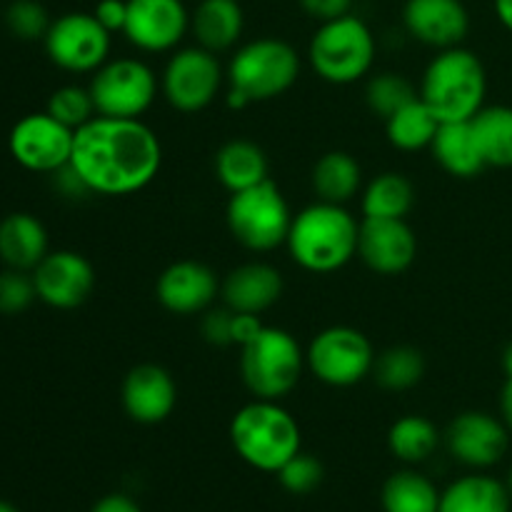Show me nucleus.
I'll return each instance as SVG.
<instances>
[{
  "instance_id": "f257e3e1",
  "label": "nucleus",
  "mask_w": 512,
  "mask_h": 512,
  "mask_svg": "<svg viewBox=\"0 0 512 512\" xmlns=\"http://www.w3.org/2000/svg\"><path fill=\"white\" fill-rule=\"evenodd\" d=\"M163 163L160 140L140 118L95 115L75 130L70 168L88 193L133 195L148 188Z\"/></svg>"
},
{
  "instance_id": "f03ea898",
  "label": "nucleus",
  "mask_w": 512,
  "mask_h": 512,
  "mask_svg": "<svg viewBox=\"0 0 512 512\" xmlns=\"http://www.w3.org/2000/svg\"><path fill=\"white\" fill-rule=\"evenodd\" d=\"M360 223L345 205H308L293 218L288 235L290 258L308 273H335L358 255Z\"/></svg>"
},
{
  "instance_id": "7ed1b4c3",
  "label": "nucleus",
  "mask_w": 512,
  "mask_h": 512,
  "mask_svg": "<svg viewBox=\"0 0 512 512\" xmlns=\"http://www.w3.org/2000/svg\"><path fill=\"white\" fill-rule=\"evenodd\" d=\"M488 78L473 50H440L425 68L420 100L433 110L440 123H465L485 108Z\"/></svg>"
},
{
  "instance_id": "20e7f679",
  "label": "nucleus",
  "mask_w": 512,
  "mask_h": 512,
  "mask_svg": "<svg viewBox=\"0 0 512 512\" xmlns=\"http://www.w3.org/2000/svg\"><path fill=\"white\" fill-rule=\"evenodd\" d=\"M230 443L240 460L263 473H278L300 453V425L280 400H258L235 413L230 423Z\"/></svg>"
},
{
  "instance_id": "39448f33",
  "label": "nucleus",
  "mask_w": 512,
  "mask_h": 512,
  "mask_svg": "<svg viewBox=\"0 0 512 512\" xmlns=\"http://www.w3.org/2000/svg\"><path fill=\"white\" fill-rule=\"evenodd\" d=\"M305 360L298 340L283 328L263 325L248 345L240 348V375L258 400H283L295 390L303 375Z\"/></svg>"
},
{
  "instance_id": "423d86ee",
  "label": "nucleus",
  "mask_w": 512,
  "mask_h": 512,
  "mask_svg": "<svg viewBox=\"0 0 512 512\" xmlns=\"http://www.w3.org/2000/svg\"><path fill=\"white\" fill-rule=\"evenodd\" d=\"M315 73L333 85L358 83L373 70L375 35L355 15L320 23L308 48Z\"/></svg>"
},
{
  "instance_id": "0eeeda50",
  "label": "nucleus",
  "mask_w": 512,
  "mask_h": 512,
  "mask_svg": "<svg viewBox=\"0 0 512 512\" xmlns=\"http://www.w3.org/2000/svg\"><path fill=\"white\" fill-rule=\"evenodd\" d=\"M293 218L288 200L273 180L233 193L225 210L230 235L253 253H270L288 243Z\"/></svg>"
},
{
  "instance_id": "6e6552de",
  "label": "nucleus",
  "mask_w": 512,
  "mask_h": 512,
  "mask_svg": "<svg viewBox=\"0 0 512 512\" xmlns=\"http://www.w3.org/2000/svg\"><path fill=\"white\" fill-rule=\"evenodd\" d=\"M300 75L295 48L278 38H260L238 48L228 65L230 90H238L250 103H263L288 93Z\"/></svg>"
},
{
  "instance_id": "1a4fd4ad",
  "label": "nucleus",
  "mask_w": 512,
  "mask_h": 512,
  "mask_svg": "<svg viewBox=\"0 0 512 512\" xmlns=\"http://www.w3.org/2000/svg\"><path fill=\"white\" fill-rule=\"evenodd\" d=\"M375 350L360 330L335 325L313 338L305 360L320 383L330 388H350L363 383L375 368Z\"/></svg>"
},
{
  "instance_id": "9d476101",
  "label": "nucleus",
  "mask_w": 512,
  "mask_h": 512,
  "mask_svg": "<svg viewBox=\"0 0 512 512\" xmlns=\"http://www.w3.org/2000/svg\"><path fill=\"white\" fill-rule=\"evenodd\" d=\"M95 113L105 118H140L158 95V78L138 58L108 60L90 80Z\"/></svg>"
},
{
  "instance_id": "9b49d317",
  "label": "nucleus",
  "mask_w": 512,
  "mask_h": 512,
  "mask_svg": "<svg viewBox=\"0 0 512 512\" xmlns=\"http://www.w3.org/2000/svg\"><path fill=\"white\" fill-rule=\"evenodd\" d=\"M45 53L68 73H95L108 63L110 33L93 13H65L50 23Z\"/></svg>"
},
{
  "instance_id": "f8f14e48",
  "label": "nucleus",
  "mask_w": 512,
  "mask_h": 512,
  "mask_svg": "<svg viewBox=\"0 0 512 512\" xmlns=\"http://www.w3.org/2000/svg\"><path fill=\"white\" fill-rule=\"evenodd\" d=\"M75 143V130L55 120L53 115L30 113L13 125L8 135V148L15 163L33 173H58L70 163Z\"/></svg>"
},
{
  "instance_id": "ddd939ff",
  "label": "nucleus",
  "mask_w": 512,
  "mask_h": 512,
  "mask_svg": "<svg viewBox=\"0 0 512 512\" xmlns=\"http://www.w3.org/2000/svg\"><path fill=\"white\" fill-rule=\"evenodd\" d=\"M223 85V68L215 53L205 48H183L168 60L160 78L165 100L180 113L208 108Z\"/></svg>"
},
{
  "instance_id": "4468645a",
  "label": "nucleus",
  "mask_w": 512,
  "mask_h": 512,
  "mask_svg": "<svg viewBox=\"0 0 512 512\" xmlns=\"http://www.w3.org/2000/svg\"><path fill=\"white\" fill-rule=\"evenodd\" d=\"M30 275L40 303L55 310L80 308L95 290L93 265L75 250H53Z\"/></svg>"
},
{
  "instance_id": "2eb2a0df",
  "label": "nucleus",
  "mask_w": 512,
  "mask_h": 512,
  "mask_svg": "<svg viewBox=\"0 0 512 512\" xmlns=\"http://www.w3.org/2000/svg\"><path fill=\"white\" fill-rule=\"evenodd\" d=\"M190 30L183 0H128L123 35L145 53L173 50Z\"/></svg>"
},
{
  "instance_id": "dca6fc26",
  "label": "nucleus",
  "mask_w": 512,
  "mask_h": 512,
  "mask_svg": "<svg viewBox=\"0 0 512 512\" xmlns=\"http://www.w3.org/2000/svg\"><path fill=\"white\" fill-rule=\"evenodd\" d=\"M358 255L373 273L400 275L415 263L418 238L403 218H363Z\"/></svg>"
},
{
  "instance_id": "f3484780",
  "label": "nucleus",
  "mask_w": 512,
  "mask_h": 512,
  "mask_svg": "<svg viewBox=\"0 0 512 512\" xmlns=\"http://www.w3.org/2000/svg\"><path fill=\"white\" fill-rule=\"evenodd\" d=\"M448 450L455 460L475 470L493 468L508 453V425L480 410L460 413L448 428Z\"/></svg>"
},
{
  "instance_id": "a211bd4d",
  "label": "nucleus",
  "mask_w": 512,
  "mask_h": 512,
  "mask_svg": "<svg viewBox=\"0 0 512 512\" xmlns=\"http://www.w3.org/2000/svg\"><path fill=\"white\" fill-rule=\"evenodd\" d=\"M120 398L130 420L140 425H158L173 415L178 405V385L165 368L143 363L125 375Z\"/></svg>"
},
{
  "instance_id": "6ab92c4d",
  "label": "nucleus",
  "mask_w": 512,
  "mask_h": 512,
  "mask_svg": "<svg viewBox=\"0 0 512 512\" xmlns=\"http://www.w3.org/2000/svg\"><path fill=\"white\" fill-rule=\"evenodd\" d=\"M218 275L198 260H180L160 273L155 295L173 315H198L213 305L218 295Z\"/></svg>"
},
{
  "instance_id": "aec40b11",
  "label": "nucleus",
  "mask_w": 512,
  "mask_h": 512,
  "mask_svg": "<svg viewBox=\"0 0 512 512\" xmlns=\"http://www.w3.org/2000/svg\"><path fill=\"white\" fill-rule=\"evenodd\" d=\"M408 33L430 48H458L470 30L463 0H408L403 10Z\"/></svg>"
},
{
  "instance_id": "412c9836",
  "label": "nucleus",
  "mask_w": 512,
  "mask_h": 512,
  "mask_svg": "<svg viewBox=\"0 0 512 512\" xmlns=\"http://www.w3.org/2000/svg\"><path fill=\"white\" fill-rule=\"evenodd\" d=\"M225 308L235 313L260 315L273 308L283 295V275L268 263H245L220 285Z\"/></svg>"
},
{
  "instance_id": "4be33fe9",
  "label": "nucleus",
  "mask_w": 512,
  "mask_h": 512,
  "mask_svg": "<svg viewBox=\"0 0 512 512\" xmlns=\"http://www.w3.org/2000/svg\"><path fill=\"white\" fill-rule=\"evenodd\" d=\"M48 253V230L35 215L10 213L0 220V260L5 268L33 273Z\"/></svg>"
},
{
  "instance_id": "5701e85b",
  "label": "nucleus",
  "mask_w": 512,
  "mask_h": 512,
  "mask_svg": "<svg viewBox=\"0 0 512 512\" xmlns=\"http://www.w3.org/2000/svg\"><path fill=\"white\" fill-rule=\"evenodd\" d=\"M243 25L245 18L238 0H200L190 15V30L198 45L215 55L238 43Z\"/></svg>"
},
{
  "instance_id": "b1692460",
  "label": "nucleus",
  "mask_w": 512,
  "mask_h": 512,
  "mask_svg": "<svg viewBox=\"0 0 512 512\" xmlns=\"http://www.w3.org/2000/svg\"><path fill=\"white\" fill-rule=\"evenodd\" d=\"M430 150H433V158L438 160L440 168L445 173L455 175V178H473V175L483 173L488 168L470 120H465V123H440Z\"/></svg>"
},
{
  "instance_id": "393cba45",
  "label": "nucleus",
  "mask_w": 512,
  "mask_h": 512,
  "mask_svg": "<svg viewBox=\"0 0 512 512\" xmlns=\"http://www.w3.org/2000/svg\"><path fill=\"white\" fill-rule=\"evenodd\" d=\"M215 175L230 195L265 183L268 178V158L263 148L250 140H230L215 155Z\"/></svg>"
},
{
  "instance_id": "a878e982",
  "label": "nucleus",
  "mask_w": 512,
  "mask_h": 512,
  "mask_svg": "<svg viewBox=\"0 0 512 512\" xmlns=\"http://www.w3.org/2000/svg\"><path fill=\"white\" fill-rule=\"evenodd\" d=\"M508 485L490 475H465L440 493L438 512H510Z\"/></svg>"
},
{
  "instance_id": "bb28decb",
  "label": "nucleus",
  "mask_w": 512,
  "mask_h": 512,
  "mask_svg": "<svg viewBox=\"0 0 512 512\" xmlns=\"http://www.w3.org/2000/svg\"><path fill=\"white\" fill-rule=\"evenodd\" d=\"M313 188L323 203L345 205L363 188V170L353 155L333 150L315 163Z\"/></svg>"
},
{
  "instance_id": "cd10ccee",
  "label": "nucleus",
  "mask_w": 512,
  "mask_h": 512,
  "mask_svg": "<svg viewBox=\"0 0 512 512\" xmlns=\"http://www.w3.org/2000/svg\"><path fill=\"white\" fill-rule=\"evenodd\" d=\"M473 133L478 138L480 153L488 168H512V108L490 105L473 120Z\"/></svg>"
},
{
  "instance_id": "c85d7f7f",
  "label": "nucleus",
  "mask_w": 512,
  "mask_h": 512,
  "mask_svg": "<svg viewBox=\"0 0 512 512\" xmlns=\"http://www.w3.org/2000/svg\"><path fill=\"white\" fill-rule=\"evenodd\" d=\"M385 512H438L440 493L418 470H398L383 485Z\"/></svg>"
},
{
  "instance_id": "c756f323",
  "label": "nucleus",
  "mask_w": 512,
  "mask_h": 512,
  "mask_svg": "<svg viewBox=\"0 0 512 512\" xmlns=\"http://www.w3.org/2000/svg\"><path fill=\"white\" fill-rule=\"evenodd\" d=\"M438 128L440 120L435 118L433 110H430L420 98L408 103L403 110H398V113L390 115V118L385 120L388 140L398 150H405V153L430 148Z\"/></svg>"
},
{
  "instance_id": "7c9ffc66",
  "label": "nucleus",
  "mask_w": 512,
  "mask_h": 512,
  "mask_svg": "<svg viewBox=\"0 0 512 512\" xmlns=\"http://www.w3.org/2000/svg\"><path fill=\"white\" fill-rule=\"evenodd\" d=\"M415 205V188L403 173H383L363 193V218H408Z\"/></svg>"
},
{
  "instance_id": "2f4dec72",
  "label": "nucleus",
  "mask_w": 512,
  "mask_h": 512,
  "mask_svg": "<svg viewBox=\"0 0 512 512\" xmlns=\"http://www.w3.org/2000/svg\"><path fill=\"white\" fill-rule=\"evenodd\" d=\"M440 433L423 415H405L395 420L388 433V448L398 460L408 465H418L428 460L438 450Z\"/></svg>"
},
{
  "instance_id": "473e14b6",
  "label": "nucleus",
  "mask_w": 512,
  "mask_h": 512,
  "mask_svg": "<svg viewBox=\"0 0 512 512\" xmlns=\"http://www.w3.org/2000/svg\"><path fill=\"white\" fill-rule=\"evenodd\" d=\"M373 375L385 390H393V393L415 388L425 375L423 353L418 348H410V345L388 348L375 358Z\"/></svg>"
},
{
  "instance_id": "72a5a7b5",
  "label": "nucleus",
  "mask_w": 512,
  "mask_h": 512,
  "mask_svg": "<svg viewBox=\"0 0 512 512\" xmlns=\"http://www.w3.org/2000/svg\"><path fill=\"white\" fill-rule=\"evenodd\" d=\"M420 95L415 93L413 85L403 78L400 73H378L368 80V88H365V100H368V108L375 115H380L383 120H388L390 115H395L398 110H403L405 105L418 100Z\"/></svg>"
},
{
  "instance_id": "f704fd0d",
  "label": "nucleus",
  "mask_w": 512,
  "mask_h": 512,
  "mask_svg": "<svg viewBox=\"0 0 512 512\" xmlns=\"http://www.w3.org/2000/svg\"><path fill=\"white\" fill-rule=\"evenodd\" d=\"M48 110L55 120H60L68 128L78 130L85 123L95 118V103L90 88H80V85H63V88L53 90L48 98Z\"/></svg>"
},
{
  "instance_id": "c9c22d12",
  "label": "nucleus",
  "mask_w": 512,
  "mask_h": 512,
  "mask_svg": "<svg viewBox=\"0 0 512 512\" xmlns=\"http://www.w3.org/2000/svg\"><path fill=\"white\" fill-rule=\"evenodd\" d=\"M50 23L48 10L38 0H13L5 10V25L20 40H43Z\"/></svg>"
},
{
  "instance_id": "e433bc0d",
  "label": "nucleus",
  "mask_w": 512,
  "mask_h": 512,
  "mask_svg": "<svg viewBox=\"0 0 512 512\" xmlns=\"http://www.w3.org/2000/svg\"><path fill=\"white\" fill-rule=\"evenodd\" d=\"M275 475H278L280 485H283L288 493L308 495L320 488L325 473H323V463H320L315 455H308L300 450V453L293 455V458H290Z\"/></svg>"
},
{
  "instance_id": "4c0bfd02",
  "label": "nucleus",
  "mask_w": 512,
  "mask_h": 512,
  "mask_svg": "<svg viewBox=\"0 0 512 512\" xmlns=\"http://www.w3.org/2000/svg\"><path fill=\"white\" fill-rule=\"evenodd\" d=\"M33 300H38L33 275L13 268L0 273V313L20 315L33 305Z\"/></svg>"
},
{
  "instance_id": "58836bf2",
  "label": "nucleus",
  "mask_w": 512,
  "mask_h": 512,
  "mask_svg": "<svg viewBox=\"0 0 512 512\" xmlns=\"http://www.w3.org/2000/svg\"><path fill=\"white\" fill-rule=\"evenodd\" d=\"M203 335L213 345H233V310H213L203 320Z\"/></svg>"
},
{
  "instance_id": "ea45409f",
  "label": "nucleus",
  "mask_w": 512,
  "mask_h": 512,
  "mask_svg": "<svg viewBox=\"0 0 512 512\" xmlns=\"http://www.w3.org/2000/svg\"><path fill=\"white\" fill-rule=\"evenodd\" d=\"M93 15L110 35L118 30L123 33L125 20H128V0H98Z\"/></svg>"
},
{
  "instance_id": "a19ab883",
  "label": "nucleus",
  "mask_w": 512,
  "mask_h": 512,
  "mask_svg": "<svg viewBox=\"0 0 512 512\" xmlns=\"http://www.w3.org/2000/svg\"><path fill=\"white\" fill-rule=\"evenodd\" d=\"M300 8H303L310 18L320 20V23H328V20L350 15L353 0H300Z\"/></svg>"
},
{
  "instance_id": "79ce46f5",
  "label": "nucleus",
  "mask_w": 512,
  "mask_h": 512,
  "mask_svg": "<svg viewBox=\"0 0 512 512\" xmlns=\"http://www.w3.org/2000/svg\"><path fill=\"white\" fill-rule=\"evenodd\" d=\"M90 512H143V510H140V505L135 503L130 495L110 493L105 495V498H100L98 503L90 508Z\"/></svg>"
},
{
  "instance_id": "37998d69",
  "label": "nucleus",
  "mask_w": 512,
  "mask_h": 512,
  "mask_svg": "<svg viewBox=\"0 0 512 512\" xmlns=\"http://www.w3.org/2000/svg\"><path fill=\"white\" fill-rule=\"evenodd\" d=\"M500 410H503V423L508 425V430H512V378H508L503 395H500Z\"/></svg>"
},
{
  "instance_id": "c03bdc74",
  "label": "nucleus",
  "mask_w": 512,
  "mask_h": 512,
  "mask_svg": "<svg viewBox=\"0 0 512 512\" xmlns=\"http://www.w3.org/2000/svg\"><path fill=\"white\" fill-rule=\"evenodd\" d=\"M495 13L498 20L512 33V0H495Z\"/></svg>"
},
{
  "instance_id": "a18cd8bd",
  "label": "nucleus",
  "mask_w": 512,
  "mask_h": 512,
  "mask_svg": "<svg viewBox=\"0 0 512 512\" xmlns=\"http://www.w3.org/2000/svg\"><path fill=\"white\" fill-rule=\"evenodd\" d=\"M503 368H505V375L512 378V343L505 348V355H503Z\"/></svg>"
},
{
  "instance_id": "49530a36",
  "label": "nucleus",
  "mask_w": 512,
  "mask_h": 512,
  "mask_svg": "<svg viewBox=\"0 0 512 512\" xmlns=\"http://www.w3.org/2000/svg\"><path fill=\"white\" fill-rule=\"evenodd\" d=\"M0 512H20V510L15 508L13 503H8V500H0Z\"/></svg>"
},
{
  "instance_id": "de8ad7c7",
  "label": "nucleus",
  "mask_w": 512,
  "mask_h": 512,
  "mask_svg": "<svg viewBox=\"0 0 512 512\" xmlns=\"http://www.w3.org/2000/svg\"><path fill=\"white\" fill-rule=\"evenodd\" d=\"M505 485H508V493H510V498H512V468H510V475H508V483H505Z\"/></svg>"
}]
</instances>
